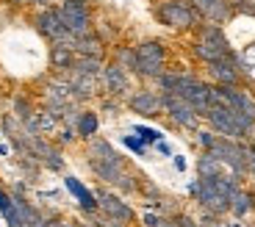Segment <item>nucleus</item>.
Segmentation results:
<instances>
[{
    "instance_id": "bb28decb",
    "label": "nucleus",
    "mask_w": 255,
    "mask_h": 227,
    "mask_svg": "<svg viewBox=\"0 0 255 227\" xmlns=\"http://www.w3.org/2000/svg\"><path fill=\"white\" fill-rule=\"evenodd\" d=\"M122 144L133 152V155H147V150H150V147H147L136 133H125V136H122Z\"/></svg>"
},
{
    "instance_id": "f3484780",
    "label": "nucleus",
    "mask_w": 255,
    "mask_h": 227,
    "mask_svg": "<svg viewBox=\"0 0 255 227\" xmlns=\"http://www.w3.org/2000/svg\"><path fill=\"white\" fill-rule=\"evenodd\" d=\"M47 58H50V70L56 72V75H70L78 56H75V50H72V42H50Z\"/></svg>"
},
{
    "instance_id": "39448f33",
    "label": "nucleus",
    "mask_w": 255,
    "mask_h": 227,
    "mask_svg": "<svg viewBox=\"0 0 255 227\" xmlns=\"http://www.w3.org/2000/svg\"><path fill=\"white\" fill-rule=\"evenodd\" d=\"M153 14L164 28L178 33H191L203 25V19H200L191 0H158L153 6Z\"/></svg>"
},
{
    "instance_id": "7c9ffc66",
    "label": "nucleus",
    "mask_w": 255,
    "mask_h": 227,
    "mask_svg": "<svg viewBox=\"0 0 255 227\" xmlns=\"http://www.w3.org/2000/svg\"><path fill=\"white\" fill-rule=\"evenodd\" d=\"M172 219H175V225H178V227H205L203 222H197V219H191V216L180 214V211H178V214L172 216Z\"/></svg>"
},
{
    "instance_id": "ea45409f",
    "label": "nucleus",
    "mask_w": 255,
    "mask_h": 227,
    "mask_svg": "<svg viewBox=\"0 0 255 227\" xmlns=\"http://www.w3.org/2000/svg\"><path fill=\"white\" fill-rule=\"evenodd\" d=\"M8 152H11V150H8V144H0V158H6Z\"/></svg>"
},
{
    "instance_id": "dca6fc26",
    "label": "nucleus",
    "mask_w": 255,
    "mask_h": 227,
    "mask_svg": "<svg viewBox=\"0 0 255 227\" xmlns=\"http://www.w3.org/2000/svg\"><path fill=\"white\" fill-rule=\"evenodd\" d=\"M64 189L75 197V202L81 205L83 214L95 216L97 211H100V205H97V194H95V191H92L86 183H83V180H78L75 175H64Z\"/></svg>"
},
{
    "instance_id": "473e14b6",
    "label": "nucleus",
    "mask_w": 255,
    "mask_h": 227,
    "mask_svg": "<svg viewBox=\"0 0 255 227\" xmlns=\"http://www.w3.org/2000/svg\"><path fill=\"white\" fill-rule=\"evenodd\" d=\"M45 227H83L81 222H70V219H47Z\"/></svg>"
},
{
    "instance_id": "b1692460",
    "label": "nucleus",
    "mask_w": 255,
    "mask_h": 227,
    "mask_svg": "<svg viewBox=\"0 0 255 227\" xmlns=\"http://www.w3.org/2000/svg\"><path fill=\"white\" fill-rule=\"evenodd\" d=\"M11 114L17 116L19 122H28V119H31L33 114H36V111H33L31 97H25V95H17V97H14V100H11Z\"/></svg>"
},
{
    "instance_id": "4be33fe9",
    "label": "nucleus",
    "mask_w": 255,
    "mask_h": 227,
    "mask_svg": "<svg viewBox=\"0 0 255 227\" xmlns=\"http://www.w3.org/2000/svg\"><path fill=\"white\" fill-rule=\"evenodd\" d=\"M111 61L120 64L122 70H128L130 75H133V67H136V50H133V44H114V47H111Z\"/></svg>"
},
{
    "instance_id": "aec40b11",
    "label": "nucleus",
    "mask_w": 255,
    "mask_h": 227,
    "mask_svg": "<svg viewBox=\"0 0 255 227\" xmlns=\"http://www.w3.org/2000/svg\"><path fill=\"white\" fill-rule=\"evenodd\" d=\"M253 211H255V194L242 186V189L233 194V202H230V216H233V219H244V216H250Z\"/></svg>"
},
{
    "instance_id": "a19ab883",
    "label": "nucleus",
    "mask_w": 255,
    "mask_h": 227,
    "mask_svg": "<svg viewBox=\"0 0 255 227\" xmlns=\"http://www.w3.org/2000/svg\"><path fill=\"white\" fill-rule=\"evenodd\" d=\"M166 227H178V225H175V219H172V222H169V225H166Z\"/></svg>"
},
{
    "instance_id": "58836bf2",
    "label": "nucleus",
    "mask_w": 255,
    "mask_h": 227,
    "mask_svg": "<svg viewBox=\"0 0 255 227\" xmlns=\"http://www.w3.org/2000/svg\"><path fill=\"white\" fill-rule=\"evenodd\" d=\"M214 227H239V222H219L217 219V225H214Z\"/></svg>"
},
{
    "instance_id": "6e6552de",
    "label": "nucleus",
    "mask_w": 255,
    "mask_h": 227,
    "mask_svg": "<svg viewBox=\"0 0 255 227\" xmlns=\"http://www.w3.org/2000/svg\"><path fill=\"white\" fill-rule=\"evenodd\" d=\"M203 152H211V155L217 158L228 172H233V175H239V177L247 175V158H250V144L247 141L217 136V141L211 144V150H203Z\"/></svg>"
},
{
    "instance_id": "6ab92c4d",
    "label": "nucleus",
    "mask_w": 255,
    "mask_h": 227,
    "mask_svg": "<svg viewBox=\"0 0 255 227\" xmlns=\"http://www.w3.org/2000/svg\"><path fill=\"white\" fill-rule=\"evenodd\" d=\"M75 133H78V139H83V141L95 139L97 133H100V114L92 111V108L81 111L78 114V122H75Z\"/></svg>"
},
{
    "instance_id": "f257e3e1",
    "label": "nucleus",
    "mask_w": 255,
    "mask_h": 227,
    "mask_svg": "<svg viewBox=\"0 0 255 227\" xmlns=\"http://www.w3.org/2000/svg\"><path fill=\"white\" fill-rule=\"evenodd\" d=\"M242 180L244 177L233 175V172H222V175H214V177H197V180L189 183V197L203 208V214L222 219V216L230 214L233 194L244 186Z\"/></svg>"
},
{
    "instance_id": "1a4fd4ad",
    "label": "nucleus",
    "mask_w": 255,
    "mask_h": 227,
    "mask_svg": "<svg viewBox=\"0 0 255 227\" xmlns=\"http://www.w3.org/2000/svg\"><path fill=\"white\" fill-rule=\"evenodd\" d=\"M31 25L45 42H72V36L67 33V28L61 22L58 3H53V6H36L31 14Z\"/></svg>"
},
{
    "instance_id": "ddd939ff",
    "label": "nucleus",
    "mask_w": 255,
    "mask_h": 227,
    "mask_svg": "<svg viewBox=\"0 0 255 227\" xmlns=\"http://www.w3.org/2000/svg\"><path fill=\"white\" fill-rule=\"evenodd\" d=\"M128 111L139 114V116H161L164 114V97L158 89H136L125 97Z\"/></svg>"
},
{
    "instance_id": "2f4dec72",
    "label": "nucleus",
    "mask_w": 255,
    "mask_h": 227,
    "mask_svg": "<svg viewBox=\"0 0 255 227\" xmlns=\"http://www.w3.org/2000/svg\"><path fill=\"white\" fill-rule=\"evenodd\" d=\"M120 108H122V103L117 100V97H106V100H103V111L109 114V116H117Z\"/></svg>"
},
{
    "instance_id": "c756f323",
    "label": "nucleus",
    "mask_w": 255,
    "mask_h": 227,
    "mask_svg": "<svg viewBox=\"0 0 255 227\" xmlns=\"http://www.w3.org/2000/svg\"><path fill=\"white\" fill-rule=\"evenodd\" d=\"M78 139V133H75V127H72V125H61V127H58V136H56V141H58V144H72V141H75Z\"/></svg>"
},
{
    "instance_id": "f03ea898",
    "label": "nucleus",
    "mask_w": 255,
    "mask_h": 227,
    "mask_svg": "<svg viewBox=\"0 0 255 227\" xmlns=\"http://www.w3.org/2000/svg\"><path fill=\"white\" fill-rule=\"evenodd\" d=\"M86 164H89L92 175H95L100 183L111 186V189H114L122 180V175L130 169L125 155H120V152L114 150V144H111L109 139H103V136H95V139L86 141Z\"/></svg>"
},
{
    "instance_id": "7ed1b4c3",
    "label": "nucleus",
    "mask_w": 255,
    "mask_h": 227,
    "mask_svg": "<svg viewBox=\"0 0 255 227\" xmlns=\"http://www.w3.org/2000/svg\"><path fill=\"white\" fill-rule=\"evenodd\" d=\"M203 122L217 136H225V139L247 141V144L255 139V119L253 116H247V114L236 111V108H230V106H222V103H214L205 111Z\"/></svg>"
},
{
    "instance_id": "393cba45",
    "label": "nucleus",
    "mask_w": 255,
    "mask_h": 227,
    "mask_svg": "<svg viewBox=\"0 0 255 227\" xmlns=\"http://www.w3.org/2000/svg\"><path fill=\"white\" fill-rule=\"evenodd\" d=\"M130 133H136V136H139L141 141H144L147 147L150 144H158L161 139H164V133L158 130V127H150V125H133V130Z\"/></svg>"
},
{
    "instance_id": "423d86ee",
    "label": "nucleus",
    "mask_w": 255,
    "mask_h": 227,
    "mask_svg": "<svg viewBox=\"0 0 255 227\" xmlns=\"http://www.w3.org/2000/svg\"><path fill=\"white\" fill-rule=\"evenodd\" d=\"M136 50V67L133 75L139 81H158V75L166 70V61H169V50H166L164 39H141L133 44Z\"/></svg>"
},
{
    "instance_id": "4c0bfd02",
    "label": "nucleus",
    "mask_w": 255,
    "mask_h": 227,
    "mask_svg": "<svg viewBox=\"0 0 255 227\" xmlns=\"http://www.w3.org/2000/svg\"><path fill=\"white\" fill-rule=\"evenodd\" d=\"M33 6H53V3H58V0H31Z\"/></svg>"
},
{
    "instance_id": "a878e982",
    "label": "nucleus",
    "mask_w": 255,
    "mask_h": 227,
    "mask_svg": "<svg viewBox=\"0 0 255 227\" xmlns=\"http://www.w3.org/2000/svg\"><path fill=\"white\" fill-rule=\"evenodd\" d=\"M169 222H172V216H164V214H158V211L141 214V227H166Z\"/></svg>"
},
{
    "instance_id": "cd10ccee",
    "label": "nucleus",
    "mask_w": 255,
    "mask_h": 227,
    "mask_svg": "<svg viewBox=\"0 0 255 227\" xmlns=\"http://www.w3.org/2000/svg\"><path fill=\"white\" fill-rule=\"evenodd\" d=\"M194 141H197L200 150H211V144L217 141V133L211 130V127H197L194 130Z\"/></svg>"
},
{
    "instance_id": "72a5a7b5",
    "label": "nucleus",
    "mask_w": 255,
    "mask_h": 227,
    "mask_svg": "<svg viewBox=\"0 0 255 227\" xmlns=\"http://www.w3.org/2000/svg\"><path fill=\"white\" fill-rule=\"evenodd\" d=\"M247 175L255 177V144H250V158H247Z\"/></svg>"
},
{
    "instance_id": "20e7f679",
    "label": "nucleus",
    "mask_w": 255,
    "mask_h": 227,
    "mask_svg": "<svg viewBox=\"0 0 255 227\" xmlns=\"http://www.w3.org/2000/svg\"><path fill=\"white\" fill-rule=\"evenodd\" d=\"M233 47H230V39L225 33L222 25H211L203 22L197 31H191V56L197 58L200 64H211L219 61V58L233 56Z\"/></svg>"
},
{
    "instance_id": "f8f14e48",
    "label": "nucleus",
    "mask_w": 255,
    "mask_h": 227,
    "mask_svg": "<svg viewBox=\"0 0 255 227\" xmlns=\"http://www.w3.org/2000/svg\"><path fill=\"white\" fill-rule=\"evenodd\" d=\"M95 194H97L100 214L114 216V219L125 222V225H133V222L139 219V216H136V211H133V205H130V202H128L122 194H114V191H109V189H97Z\"/></svg>"
},
{
    "instance_id": "e433bc0d",
    "label": "nucleus",
    "mask_w": 255,
    "mask_h": 227,
    "mask_svg": "<svg viewBox=\"0 0 255 227\" xmlns=\"http://www.w3.org/2000/svg\"><path fill=\"white\" fill-rule=\"evenodd\" d=\"M8 6H19V8H25V6H33L31 0H6Z\"/></svg>"
},
{
    "instance_id": "412c9836",
    "label": "nucleus",
    "mask_w": 255,
    "mask_h": 227,
    "mask_svg": "<svg viewBox=\"0 0 255 227\" xmlns=\"http://www.w3.org/2000/svg\"><path fill=\"white\" fill-rule=\"evenodd\" d=\"M106 67L103 58H92V56H78L75 64H72V72L70 75H81V78H97L100 81V72Z\"/></svg>"
},
{
    "instance_id": "0eeeda50",
    "label": "nucleus",
    "mask_w": 255,
    "mask_h": 227,
    "mask_svg": "<svg viewBox=\"0 0 255 227\" xmlns=\"http://www.w3.org/2000/svg\"><path fill=\"white\" fill-rule=\"evenodd\" d=\"M58 14L70 36H83L95 31V6L92 0H58Z\"/></svg>"
},
{
    "instance_id": "a211bd4d",
    "label": "nucleus",
    "mask_w": 255,
    "mask_h": 227,
    "mask_svg": "<svg viewBox=\"0 0 255 227\" xmlns=\"http://www.w3.org/2000/svg\"><path fill=\"white\" fill-rule=\"evenodd\" d=\"M72 50H75V56H92V58H103L106 61L109 44L92 31V33H83V36H72Z\"/></svg>"
},
{
    "instance_id": "5701e85b",
    "label": "nucleus",
    "mask_w": 255,
    "mask_h": 227,
    "mask_svg": "<svg viewBox=\"0 0 255 227\" xmlns=\"http://www.w3.org/2000/svg\"><path fill=\"white\" fill-rule=\"evenodd\" d=\"M222 172H228V169L211 152H200L197 155V177H214V175H222Z\"/></svg>"
},
{
    "instance_id": "4468645a",
    "label": "nucleus",
    "mask_w": 255,
    "mask_h": 227,
    "mask_svg": "<svg viewBox=\"0 0 255 227\" xmlns=\"http://www.w3.org/2000/svg\"><path fill=\"white\" fill-rule=\"evenodd\" d=\"M100 83L106 89V95L109 97H117V100H125L130 92H133V81H130V72L122 70L120 64H106L100 72Z\"/></svg>"
},
{
    "instance_id": "c9c22d12",
    "label": "nucleus",
    "mask_w": 255,
    "mask_h": 227,
    "mask_svg": "<svg viewBox=\"0 0 255 227\" xmlns=\"http://www.w3.org/2000/svg\"><path fill=\"white\" fill-rule=\"evenodd\" d=\"M172 164H175L178 172H186V158L183 155H172Z\"/></svg>"
},
{
    "instance_id": "9b49d317",
    "label": "nucleus",
    "mask_w": 255,
    "mask_h": 227,
    "mask_svg": "<svg viewBox=\"0 0 255 227\" xmlns=\"http://www.w3.org/2000/svg\"><path fill=\"white\" fill-rule=\"evenodd\" d=\"M161 97H164V116L172 122L175 127L191 130V133L197 130L203 116L194 111V106H191L189 100H183V97H178V95H161Z\"/></svg>"
},
{
    "instance_id": "f704fd0d",
    "label": "nucleus",
    "mask_w": 255,
    "mask_h": 227,
    "mask_svg": "<svg viewBox=\"0 0 255 227\" xmlns=\"http://www.w3.org/2000/svg\"><path fill=\"white\" fill-rule=\"evenodd\" d=\"M153 147H155V150H158V152H161V155H164V158H169V155H172V147L166 144V141H164V139H161V141H158V144H153Z\"/></svg>"
},
{
    "instance_id": "2eb2a0df",
    "label": "nucleus",
    "mask_w": 255,
    "mask_h": 227,
    "mask_svg": "<svg viewBox=\"0 0 255 227\" xmlns=\"http://www.w3.org/2000/svg\"><path fill=\"white\" fill-rule=\"evenodd\" d=\"M191 3L197 8L200 19L211 25H228L230 19H236L233 0H191Z\"/></svg>"
},
{
    "instance_id": "c85d7f7f",
    "label": "nucleus",
    "mask_w": 255,
    "mask_h": 227,
    "mask_svg": "<svg viewBox=\"0 0 255 227\" xmlns=\"http://www.w3.org/2000/svg\"><path fill=\"white\" fill-rule=\"evenodd\" d=\"M92 225H95V227H130V225H125V222L114 219V216H106V214H100V211L95 214V222H92Z\"/></svg>"
},
{
    "instance_id": "9d476101",
    "label": "nucleus",
    "mask_w": 255,
    "mask_h": 227,
    "mask_svg": "<svg viewBox=\"0 0 255 227\" xmlns=\"http://www.w3.org/2000/svg\"><path fill=\"white\" fill-rule=\"evenodd\" d=\"M205 78L214 86H244L247 81V70H244V61L239 53L228 58H219V61L205 64Z\"/></svg>"
}]
</instances>
